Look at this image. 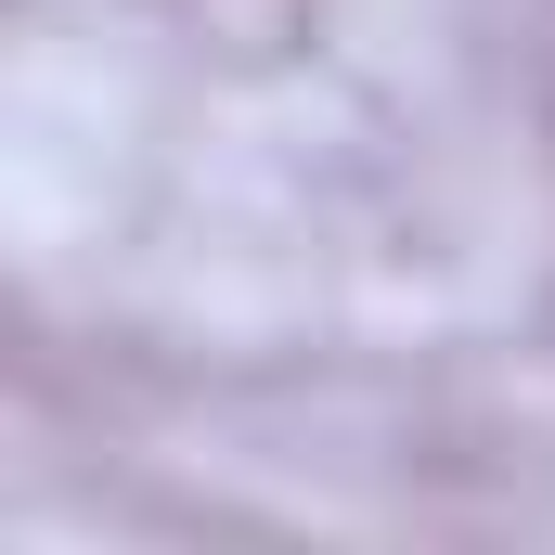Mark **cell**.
I'll return each mask as SVG.
<instances>
[]
</instances>
